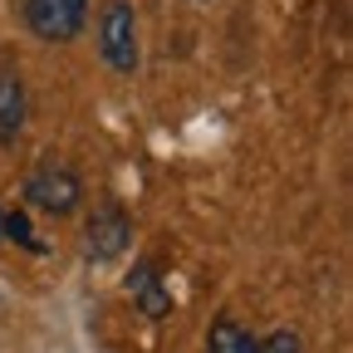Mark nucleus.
<instances>
[{
	"mask_svg": "<svg viewBox=\"0 0 353 353\" xmlns=\"http://www.w3.org/2000/svg\"><path fill=\"white\" fill-rule=\"evenodd\" d=\"M20 15L34 39L44 44H69L88 25V0H20Z\"/></svg>",
	"mask_w": 353,
	"mask_h": 353,
	"instance_id": "f03ea898",
	"label": "nucleus"
},
{
	"mask_svg": "<svg viewBox=\"0 0 353 353\" xmlns=\"http://www.w3.org/2000/svg\"><path fill=\"white\" fill-rule=\"evenodd\" d=\"M0 241H6V236H0Z\"/></svg>",
	"mask_w": 353,
	"mask_h": 353,
	"instance_id": "9d476101",
	"label": "nucleus"
},
{
	"mask_svg": "<svg viewBox=\"0 0 353 353\" xmlns=\"http://www.w3.org/2000/svg\"><path fill=\"white\" fill-rule=\"evenodd\" d=\"M128 294H132V304H138L148 319H167V314H172V294H167L162 270H157L152 260H138V265L128 270Z\"/></svg>",
	"mask_w": 353,
	"mask_h": 353,
	"instance_id": "423d86ee",
	"label": "nucleus"
},
{
	"mask_svg": "<svg viewBox=\"0 0 353 353\" xmlns=\"http://www.w3.org/2000/svg\"><path fill=\"white\" fill-rule=\"evenodd\" d=\"M0 236H6V241H15V245H25V250H44V241L30 231V216L25 211H0Z\"/></svg>",
	"mask_w": 353,
	"mask_h": 353,
	"instance_id": "6e6552de",
	"label": "nucleus"
},
{
	"mask_svg": "<svg viewBox=\"0 0 353 353\" xmlns=\"http://www.w3.org/2000/svg\"><path fill=\"white\" fill-rule=\"evenodd\" d=\"M30 118V99H25V79L15 69L10 54H0V143H15L20 128Z\"/></svg>",
	"mask_w": 353,
	"mask_h": 353,
	"instance_id": "39448f33",
	"label": "nucleus"
},
{
	"mask_svg": "<svg viewBox=\"0 0 353 353\" xmlns=\"http://www.w3.org/2000/svg\"><path fill=\"white\" fill-rule=\"evenodd\" d=\"M206 353H260V339H255L241 319L216 314L211 329H206Z\"/></svg>",
	"mask_w": 353,
	"mask_h": 353,
	"instance_id": "0eeeda50",
	"label": "nucleus"
},
{
	"mask_svg": "<svg viewBox=\"0 0 353 353\" xmlns=\"http://www.w3.org/2000/svg\"><path fill=\"white\" fill-rule=\"evenodd\" d=\"M25 201L44 216H74L83 201V182L69 167H34L25 176Z\"/></svg>",
	"mask_w": 353,
	"mask_h": 353,
	"instance_id": "7ed1b4c3",
	"label": "nucleus"
},
{
	"mask_svg": "<svg viewBox=\"0 0 353 353\" xmlns=\"http://www.w3.org/2000/svg\"><path fill=\"white\" fill-rule=\"evenodd\" d=\"M260 353H304V343L294 329H275L270 339H260Z\"/></svg>",
	"mask_w": 353,
	"mask_h": 353,
	"instance_id": "1a4fd4ad",
	"label": "nucleus"
},
{
	"mask_svg": "<svg viewBox=\"0 0 353 353\" xmlns=\"http://www.w3.org/2000/svg\"><path fill=\"white\" fill-rule=\"evenodd\" d=\"M132 245V221L123 206H99L94 216L83 221V255L88 265H113L123 260Z\"/></svg>",
	"mask_w": 353,
	"mask_h": 353,
	"instance_id": "20e7f679",
	"label": "nucleus"
},
{
	"mask_svg": "<svg viewBox=\"0 0 353 353\" xmlns=\"http://www.w3.org/2000/svg\"><path fill=\"white\" fill-rule=\"evenodd\" d=\"M94 39L113 74H138L143 50H138V10H132V0H103V10L94 20Z\"/></svg>",
	"mask_w": 353,
	"mask_h": 353,
	"instance_id": "f257e3e1",
	"label": "nucleus"
}]
</instances>
